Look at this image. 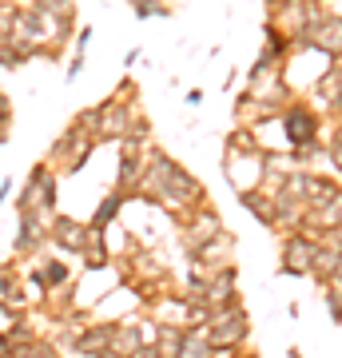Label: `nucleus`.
Returning a JSON list of instances; mask_svg holds the SVG:
<instances>
[{"mask_svg":"<svg viewBox=\"0 0 342 358\" xmlns=\"http://www.w3.org/2000/svg\"><path fill=\"white\" fill-rule=\"evenodd\" d=\"M199 331H203V338L211 343L215 358L219 355L235 358V350H239V346H247V338H251V319H247V310H243L239 303H227V307L211 310Z\"/></svg>","mask_w":342,"mask_h":358,"instance_id":"obj_1","label":"nucleus"},{"mask_svg":"<svg viewBox=\"0 0 342 358\" xmlns=\"http://www.w3.org/2000/svg\"><path fill=\"white\" fill-rule=\"evenodd\" d=\"M279 124H283V131H287V143H291V148L318 143V136H322V115H318L306 100H287V108L279 112Z\"/></svg>","mask_w":342,"mask_h":358,"instance_id":"obj_2","label":"nucleus"},{"mask_svg":"<svg viewBox=\"0 0 342 358\" xmlns=\"http://www.w3.org/2000/svg\"><path fill=\"white\" fill-rule=\"evenodd\" d=\"M315 247L318 239H311L306 231H287V239H283V271L287 275H311Z\"/></svg>","mask_w":342,"mask_h":358,"instance_id":"obj_3","label":"nucleus"},{"mask_svg":"<svg viewBox=\"0 0 342 358\" xmlns=\"http://www.w3.org/2000/svg\"><path fill=\"white\" fill-rule=\"evenodd\" d=\"M48 243V215L44 211H20V231H16V251L36 255Z\"/></svg>","mask_w":342,"mask_h":358,"instance_id":"obj_4","label":"nucleus"},{"mask_svg":"<svg viewBox=\"0 0 342 358\" xmlns=\"http://www.w3.org/2000/svg\"><path fill=\"white\" fill-rule=\"evenodd\" d=\"M199 299H203L211 310H215V307H227V303H239V294H235V267L227 263V267H215V271H211Z\"/></svg>","mask_w":342,"mask_h":358,"instance_id":"obj_5","label":"nucleus"},{"mask_svg":"<svg viewBox=\"0 0 342 358\" xmlns=\"http://www.w3.org/2000/svg\"><path fill=\"white\" fill-rule=\"evenodd\" d=\"M48 243H56L60 251H72L80 255L84 243H88V223H72L68 215H52L48 223Z\"/></svg>","mask_w":342,"mask_h":358,"instance_id":"obj_6","label":"nucleus"},{"mask_svg":"<svg viewBox=\"0 0 342 358\" xmlns=\"http://www.w3.org/2000/svg\"><path fill=\"white\" fill-rule=\"evenodd\" d=\"M112 331H115V322H104V327H88V331H80L76 338H72V350H76V355H88V358L104 355V350L112 346Z\"/></svg>","mask_w":342,"mask_h":358,"instance_id":"obj_7","label":"nucleus"},{"mask_svg":"<svg viewBox=\"0 0 342 358\" xmlns=\"http://www.w3.org/2000/svg\"><path fill=\"white\" fill-rule=\"evenodd\" d=\"M187 231H191V239L187 243H203V239H215L219 231H227L223 227V219L215 215V211H211V207H191L187 211Z\"/></svg>","mask_w":342,"mask_h":358,"instance_id":"obj_8","label":"nucleus"},{"mask_svg":"<svg viewBox=\"0 0 342 358\" xmlns=\"http://www.w3.org/2000/svg\"><path fill=\"white\" fill-rule=\"evenodd\" d=\"M127 199H131L127 192H120V187H112V192H108V195L100 199V207H96V215H92V223H88V227L104 231V227H108V223H112L115 215H120V207H124Z\"/></svg>","mask_w":342,"mask_h":358,"instance_id":"obj_9","label":"nucleus"},{"mask_svg":"<svg viewBox=\"0 0 342 358\" xmlns=\"http://www.w3.org/2000/svg\"><path fill=\"white\" fill-rule=\"evenodd\" d=\"M176 358H215V350H211V343L203 338L199 327H187L183 331V343H179Z\"/></svg>","mask_w":342,"mask_h":358,"instance_id":"obj_10","label":"nucleus"},{"mask_svg":"<svg viewBox=\"0 0 342 358\" xmlns=\"http://www.w3.org/2000/svg\"><path fill=\"white\" fill-rule=\"evenodd\" d=\"M239 199H243V207H251V215L259 219V223L271 227V195H263V192H239Z\"/></svg>","mask_w":342,"mask_h":358,"instance_id":"obj_11","label":"nucleus"},{"mask_svg":"<svg viewBox=\"0 0 342 358\" xmlns=\"http://www.w3.org/2000/svg\"><path fill=\"white\" fill-rule=\"evenodd\" d=\"M32 8H40L48 16H72L76 20V0H32Z\"/></svg>","mask_w":342,"mask_h":358,"instance_id":"obj_12","label":"nucleus"},{"mask_svg":"<svg viewBox=\"0 0 342 358\" xmlns=\"http://www.w3.org/2000/svg\"><path fill=\"white\" fill-rule=\"evenodd\" d=\"M20 64H24V60H20V48H16L13 40H0V68L13 72V68H20Z\"/></svg>","mask_w":342,"mask_h":358,"instance_id":"obj_13","label":"nucleus"},{"mask_svg":"<svg viewBox=\"0 0 342 358\" xmlns=\"http://www.w3.org/2000/svg\"><path fill=\"white\" fill-rule=\"evenodd\" d=\"M0 299H16V303H20V279L8 275V271L0 275Z\"/></svg>","mask_w":342,"mask_h":358,"instance_id":"obj_14","label":"nucleus"},{"mask_svg":"<svg viewBox=\"0 0 342 358\" xmlns=\"http://www.w3.org/2000/svg\"><path fill=\"white\" fill-rule=\"evenodd\" d=\"M92 36H96V32H92V24H84V28H80V32H76V48H72V52H88Z\"/></svg>","mask_w":342,"mask_h":358,"instance_id":"obj_15","label":"nucleus"},{"mask_svg":"<svg viewBox=\"0 0 342 358\" xmlns=\"http://www.w3.org/2000/svg\"><path fill=\"white\" fill-rule=\"evenodd\" d=\"M64 72H68V80H76L80 72H84V52H76V56L68 60V68H64Z\"/></svg>","mask_w":342,"mask_h":358,"instance_id":"obj_16","label":"nucleus"},{"mask_svg":"<svg viewBox=\"0 0 342 358\" xmlns=\"http://www.w3.org/2000/svg\"><path fill=\"white\" fill-rule=\"evenodd\" d=\"M0 124H13V100H8V92H0Z\"/></svg>","mask_w":342,"mask_h":358,"instance_id":"obj_17","label":"nucleus"},{"mask_svg":"<svg viewBox=\"0 0 342 358\" xmlns=\"http://www.w3.org/2000/svg\"><path fill=\"white\" fill-rule=\"evenodd\" d=\"M127 358H159V355H155V346H136Z\"/></svg>","mask_w":342,"mask_h":358,"instance_id":"obj_18","label":"nucleus"},{"mask_svg":"<svg viewBox=\"0 0 342 358\" xmlns=\"http://www.w3.org/2000/svg\"><path fill=\"white\" fill-rule=\"evenodd\" d=\"M13 187H16L13 179H4V183H0V207L8 203V195H13Z\"/></svg>","mask_w":342,"mask_h":358,"instance_id":"obj_19","label":"nucleus"},{"mask_svg":"<svg viewBox=\"0 0 342 358\" xmlns=\"http://www.w3.org/2000/svg\"><path fill=\"white\" fill-rule=\"evenodd\" d=\"M140 56H143V48H131V52L124 56V64H127V68H136V64H140Z\"/></svg>","mask_w":342,"mask_h":358,"instance_id":"obj_20","label":"nucleus"},{"mask_svg":"<svg viewBox=\"0 0 342 358\" xmlns=\"http://www.w3.org/2000/svg\"><path fill=\"white\" fill-rule=\"evenodd\" d=\"M187 103H191V108H199V103H203V92L191 88V92H187Z\"/></svg>","mask_w":342,"mask_h":358,"instance_id":"obj_21","label":"nucleus"},{"mask_svg":"<svg viewBox=\"0 0 342 358\" xmlns=\"http://www.w3.org/2000/svg\"><path fill=\"white\" fill-rule=\"evenodd\" d=\"M8 128H13V124H0V143L8 140Z\"/></svg>","mask_w":342,"mask_h":358,"instance_id":"obj_22","label":"nucleus"},{"mask_svg":"<svg viewBox=\"0 0 342 358\" xmlns=\"http://www.w3.org/2000/svg\"><path fill=\"white\" fill-rule=\"evenodd\" d=\"M266 4H271V8H279V4H287V0H266Z\"/></svg>","mask_w":342,"mask_h":358,"instance_id":"obj_23","label":"nucleus"}]
</instances>
